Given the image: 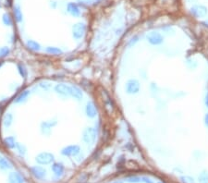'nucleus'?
I'll list each match as a JSON object with an SVG mask.
<instances>
[{
	"instance_id": "obj_1",
	"label": "nucleus",
	"mask_w": 208,
	"mask_h": 183,
	"mask_svg": "<svg viewBox=\"0 0 208 183\" xmlns=\"http://www.w3.org/2000/svg\"><path fill=\"white\" fill-rule=\"evenodd\" d=\"M95 138H96V131L92 127H88L84 129V131H82V140L85 143L92 144L94 142Z\"/></svg>"
},
{
	"instance_id": "obj_2",
	"label": "nucleus",
	"mask_w": 208,
	"mask_h": 183,
	"mask_svg": "<svg viewBox=\"0 0 208 183\" xmlns=\"http://www.w3.org/2000/svg\"><path fill=\"white\" fill-rule=\"evenodd\" d=\"M126 92L129 94H136L140 92V82L136 79H131L126 83Z\"/></svg>"
},
{
	"instance_id": "obj_3",
	"label": "nucleus",
	"mask_w": 208,
	"mask_h": 183,
	"mask_svg": "<svg viewBox=\"0 0 208 183\" xmlns=\"http://www.w3.org/2000/svg\"><path fill=\"white\" fill-rule=\"evenodd\" d=\"M148 42L153 45V46H159L161 45L164 41V38L161 35L160 32H151L147 34L146 36Z\"/></svg>"
},
{
	"instance_id": "obj_4",
	"label": "nucleus",
	"mask_w": 208,
	"mask_h": 183,
	"mask_svg": "<svg viewBox=\"0 0 208 183\" xmlns=\"http://www.w3.org/2000/svg\"><path fill=\"white\" fill-rule=\"evenodd\" d=\"M86 31V26L82 22L76 23L73 28H72V32H73V37L75 39H81L83 37L84 33Z\"/></svg>"
},
{
	"instance_id": "obj_5",
	"label": "nucleus",
	"mask_w": 208,
	"mask_h": 183,
	"mask_svg": "<svg viewBox=\"0 0 208 183\" xmlns=\"http://www.w3.org/2000/svg\"><path fill=\"white\" fill-rule=\"evenodd\" d=\"M55 91L62 96H71L72 86L67 85L65 83H58L55 87Z\"/></svg>"
},
{
	"instance_id": "obj_6",
	"label": "nucleus",
	"mask_w": 208,
	"mask_h": 183,
	"mask_svg": "<svg viewBox=\"0 0 208 183\" xmlns=\"http://www.w3.org/2000/svg\"><path fill=\"white\" fill-rule=\"evenodd\" d=\"M81 151V148L79 145H69L65 148L62 149L61 151V154L63 156H77Z\"/></svg>"
},
{
	"instance_id": "obj_7",
	"label": "nucleus",
	"mask_w": 208,
	"mask_h": 183,
	"mask_svg": "<svg viewBox=\"0 0 208 183\" xmlns=\"http://www.w3.org/2000/svg\"><path fill=\"white\" fill-rule=\"evenodd\" d=\"M57 119H51V120H47L45 121L41 124V131H42V133L45 134V135H50L51 133V129L53 127H55L57 125Z\"/></svg>"
},
{
	"instance_id": "obj_8",
	"label": "nucleus",
	"mask_w": 208,
	"mask_h": 183,
	"mask_svg": "<svg viewBox=\"0 0 208 183\" xmlns=\"http://www.w3.org/2000/svg\"><path fill=\"white\" fill-rule=\"evenodd\" d=\"M191 13L195 18H202L205 17L207 13V9L204 6H194L191 8Z\"/></svg>"
},
{
	"instance_id": "obj_9",
	"label": "nucleus",
	"mask_w": 208,
	"mask_h": 183,
	"mask_svg": "<svg viewBox=\"0 0 208 183\" xmlns=\"http://www.w3.org/2000/svg\"><path fill=\"white\" fill-rule=\"evenodd\" d=\"M36 161L40 164H49L54 161V156L50 153H42L37 156Z\"/></svg>"
},
{
	"instance_id": "obj_10",
	"label": "nucleus",
	"mask_w": 208,
	"mask_h": 183,
	"mask_svg": "<svg viewBox=\"0 0 208 183\" xmlns=\"http://www.w3.org/2000/svg\"><path fill=\"white\" fill-rule=\"evenodd\" d=\"M96 107L92 102H88L86 106V114L89 117H94L96 116Z\"/></svg>"
},
{
	"instance_id": "obj_11",
	"label": "nucleus",
	"mask_w": 208,
	"mask_h": 183,
	"mask_svg": "<svg viewBox=\"0 0 208 183\" xmlns=\"http://www.w3.org/2000/svg\"><path fill=\"white\" fill-rule=\"evenodd\" d=\"M68 11L74 17H79L81 14V11L79 9L78 6L74 3H69L68 5Z\"/></svg>"
},
{
	"instance_id": "obj_12",
	"label": "nucleus",
	"mask_w": 208,
	"mask_h": 183,
	"mask_svg": "<svg viewBox=\"0 0 208 183\" xmlns=\"http://www.w3.org/2000/svg\"><path fill=\"white\" fill-rule=\"evenodd\" d=\"M71 96L74 97L77 100H81L83 96L82 92L81 91L78 87L76 86H72V92H71Z\"/></svg>"
},
{
	"instance_id": "obj_13",
	"label": "nucleus",
	"mask_w": 208,
	"mask_h": 183,
	"mask_svg": "<svg viewBox=\"0 0 208 183\" xmlns=\"http://www.w3.org/2000/svg\"><path fill=\"white\" fill-rule=\"evenodd\" d=\"M12 121H13V116L10 113H7L3 118V124L6 128H8L12 124Z\"/></svg>"
},
{
	"instance_id": "obj_14",
	"label": "nucleus",
	"mask_w": 208,
	"mask_h": 183,
	"mask_svg": "<svg viewBox=\"0 0 208 183\" xmlns=\"http://www.w3.org/2000/svg\"><path fill=\"white\" fill-rule=\"evenodd\" d=\"M27 47L32 51H39L40 50V45L37 42L32 41V40H30L27 42Z\"/></svg>"
},
{
	"instance_id": "obj_15",
	"label": "nucleus",
	"mask_w": 208,
	"mask_h": 183,
	"mask_svg": "<svg viewBox=\"0 0 208 183\" xmlns=\"http://www.w3.org/2000/svg\"><path fill=\"white\" fill-rule=\"evenodd\" d=\"M4 143L9 147V148H13L16 146V141H15V138L12 137V136H9V137H7L5 140H4Z\"/></svg>"
},
{
	"instance_id": "obj_16",
	"label": "nucleus",
	"mask_w": 208,
	"mask_h": 183,
	"mask_svg": "<svg viewBox=\"0 0 208 183\" xmlns=\"http://www.w3.org/2000/svg\"><path fill=\"white\" fill-rule=\"evenodd\" d=\"M29 93H30V92L29 91H24L22 92H21L20 93V95L16 98V100H15V102L16 103H22L23 101H25L26 100V98L28 97V95H29Z\"/></svg>"
},
{
	"instance_id": "obj_17",
	"label": "nucleus",
	"mask_w": 208,
	"mask_h": 183,
	"mask_svg": "<svg viewBox=\"0 0 208 183\" xmlns=\"http://www.w3.org/2000/svg\"><path fill=\"white\" fill-rule=\"evenodd\" d=\"M53 170L55 171L56 174L57 175H61L64 171V166L62 164H55L53 166Z\"/></svg>"
},
{
	"instance_id": "obj_18",
	"label": "nucleus",
	"mask_w": 208,
	"mask_h": 183,
	"mask_svg": "<svg viewBox=\"0 0 208 183\" xmlns=\"http://www.w3.org/2000/svg\"><path fill=\"white\" fill-rule=\"evenodd\" d=\"M14 17H15V20L17 22H21L22 20V13L19 7H14Z\"/></svg>"
},
{
	"instance_id": "obj_19",
	"label": "nucleus",
	"mask_w": 208,
	"mask_h": 183,
	"mask_svg": "<svg viewBox=\"0 0 208 183\" xmlns=\"http://www.w3.org/2000/svg\"><path fill=\"white\" fill-rule=\"evenodd\" d=\"M46 52L49 53V54H52V55H59V54H62V50L57 48V47H47L46 48Z\"/></svg>"
},
{
	"instance_id": "obj_20",
	"label": "nucleus",
	"mask_w": 208,
	"mask_h": 183,
	"mask_svg": "<svg viewBox=\"0 0 208 183\" xmlns=\"http://www.w3.org/2000/svg\"><path fill=\"white\" fill-rule=\"evenodd\" d=\"M199 183H208V171H203L199 175Z\"/></svg>"
},
{
	"instance_id": "obj_21",
	"label": "nucleus",
	"mask_w": 208,
	"mask_h": 183,
	"mask_svg": "<svg viewBox=\"0 0 208 183\" xmlns=\"http://www.w3.org/2000/svg\"><path fill=\"white\" fill-rule=\"evenodd\" d=\"M2 20H3V22L5 23L6 25H7V26H11V25H12V20H11L9 14L5 13V14L2 16Z\"/></svg>"
},
{
	"instance_id": "obj_22",
	"label": "nucleus",
	"mask_w": 208,
	"mask_h": 183,
	"mask_svg": "<svg viewBox=\"0 0 208 183\" xmlns=\"http://www.w3.org/2000/svg\"><path fill=\"white\" fill-rule=\"evenodd\" d=\"M17 67H18V70H19L21 76H22L23 78H26V77H27V69L24 67V65H22V64H18Z\"/></svg>"
},
{
	"instance_id": "obj_23",
	"label": "nucleus",
	"mask_w": 208,
	"mask_h": 183,
	"mask_svg": "<svg viewBox=\"0 0 208 183\" xmlns=\"http://www.w3.org/2000/svg\"><path fill=\"white\" fill-rule=\"evenodd\" d=\"M10 50L8 47L4 46V47H0V57H5L9 54Z\"/></svg>"
},
{
	"instance_id": "obj_24",
	"label": "nucleus",
	"mask_w": 208,
	"mask_h": 183,
	"mask_svg": "<svg viewBox=\"0 0 208 183\" xmlns=\"http://www.w3.org/2000/svg\"><path fill=\"white\" fill-rule=\"evenodd\" d=\"M128 182H131V183H139V182H141V177H131V178H129L128 180Z\"/></svg>"
},
{
	"instance_id": "obj_25",
	"label": "nucleus",
	"mask_w": 208,
	"mask_h": 183,
	"mask_svg": "<svg viewBox=\"0 0 208 183\" xmlns=\"http://www.w3.org/2000/svg\"><path fill=\"white\" fill-rule=\"evenodd\" d=\"M34 170H35V174H36L38 177H42V176L46 173V171H45L43 168H41V167H35Z\"/></svg>"
},
{
	"instance_id": "obj_26",
	"label": "nucleus",
	"mask_w": 208,
	"mask_h": 183,
	"mask_svg": "<svg viewBox=\"0 0 208 183\" xmlns=\"http://www.w3.org/2000/svg\"><path fill=\"white\" fill-rule=\"evenodd\" d=\"M181 181L183 183H194V180L193 178L185 176V177H181Z\"/></svg>"
},
{
	"instance_id": "obj_27",
	"label": "nucleus",
	"mask_w": 208,
	"mask_h": 183,
	"mask_svg": "<svg viewBox=\"0 0 208 183\" xmlns=\"http://www.w3.org/2000/svg\"><path fill=\"white\" fill-rule=\"evenodd\" d=\"M16 146H17V148H18V150H19V152H20L21 154H22V155L25 154L26 149H25V146H24V145H22V144H20V143H17V144H16Z\"/></svg>"
},
{
	"instance_id": "obj_28",
	"label": "nucleus",
	"mask_w": 208,
	"mask_h": 183,
	"mask_svg": "<svg viewBox=\"0 0 208 183\" xmlns=\"http://www.w3.org/2000/svg\"><path fill=\"white\" fill-rule=\"evenodd\" d=\"M40 86H41L43 89H45L46 91H48L49 88H50V84H48L47 82H42V83H40Z\"/></svg>"
},
{
	"instance_id": "obj_29",
	"label": "nucleus",
	"mask_w": 208,
	"mask_h": 183,
	"mask_svg": "<svg viewBox=\"0 0 208 183\" xmlns=\"http://www.w3.org/2000/svg\"><path fill=\"white\" fill-rule=\"evenodd\" d=\"M138 42V37L137 36H135V37H133L131 41H130V43H129V46H132L135 45V43H137Z\"/></svg>"
},
{
	"instance_id": "obj_30",
	"label": "nucleus",
	"mask_w": 208,
	"mask_h": 183,
	"mask_svg": "<svg viewBox=\"0 0 208 183\" xmlns=\"http://www.w3.org/2000/svg\"><path fill=\"white\" fill-rule=\"evenodd\" d=\"M141 182L154 183V181H153L151 179H149V178H146V177H141Z\"/></svg>"
},
{
	"instance_id": "obj_31",
	"label": "nucleus",
	"mask_w": 208,
	"mask_h": 183,
	"mask_svg": "<svg viewBox=\"0 0 208 183\" xmlns=\"http://www.w3.org/2000/svg\"><path fill=\"white\" fill-rule=\"evenodd\" d=\"M7 161L5 160L4 158L0 157V166H7Z\"/></svg>"
},
{
	"instance_id": "obj_32",
	"label": "nucleus",
	"mask_w": 208,
	"mask_h": 183,
	"mask_svg": "<svg viewBox=\"0 0 208 183\" xmlns=\"http://www.w3.org/2000/svg\"><path fill=\"white\" fill-rule=\"evenodd\" d=\"M206 105L208 106V93L206 94Z\"/></svg>"
},
{
	"instance_id": "obj_33",
	"label": "nucleus",
	"mask_w": 208,
	"mask_h": 183,
	"mask_svg": "<svg viewBox=\"0 0 208 183\" xmlns=\"http://www.w3.org/2000/svg\"><path fill=\"white\" fill-rule=\"evenodd\" d=\"M206 124L207 125L208 127V114H206Z\"/></svg>"
},
{
	"instance_id": "obj_34",
	"label": "nucleus",
	"mask_w": 208,
	"mask_h": 183,
	"mask_svg": "<svg viewBox=\"0 0 208 183\" xmlns=\"http://www.w3.org/2000/svg\"><path fill=\"white\" fill-rule=\"evenodd\" d=\"M112 183H123V181H114V182Z\"/></svg>"
},
{
	"instance_id": "obj_35",
	"label": "nucleus",
	"mask_w": 208,
	"mask_h": 183,
	"mask_svg": "<svg viewBox=\"0 0 208 183\" xmlns=\"http://www.w3.org/2000/svg\"><path fill=\"white\" fill-rule=\"evenodd\" d=\"M2 65H3V62H1V61H0V68H1V66H2Z\"/></svg>"
},
{
	"instance_id": "obj_36",
	"label": "nucleus",
	"mask_w": 208,
	"mask_h": 183,
	"mask_svg": "<svg viewBox=\"0 0 208 183\" xmlns=\"http://www.w3.org/2000/svg\"><path fill=\"white\" fill-rule=\"evenodd\" d=\"M158 183H162V182H158Z\"/></svg>"
}]
</instances>
